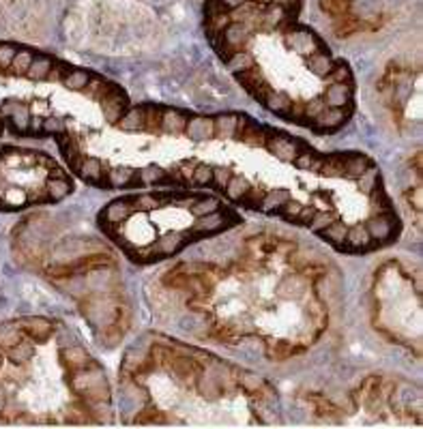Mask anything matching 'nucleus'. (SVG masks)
Wrapping results in <instances>:
<instances>
[{
	"mask_svg": "<svg viewBox=\"0 0 423 429\" xmlns=\"http://www.w3.org/2000/svg\"><path fill=\"white\" fill-rule=\"evenodd\" d=\"M370 166H372V161L365 155H359V152L348 155V157H344V176L357 180Z\"/></svg>",
	"mask_w": 423,
	"mask_h": 429,
	"instance_id": "412c9836",
	"label": "nucleus"
},
{
	"mask_svg": "<svg viewBox=\"0 0 423 429\" xmlns=\"http://www.w3.org/2000/svg\"><path fill=\"white\" fill-rule=\"evenodd\" d=\"M236 123H239V114H221V116L213 119V138H217V140L234 138Z\"/></svg>",
	"mask_w": 423,
	"mask_h": 429,
	"instance_id": "dca6fc26",
	"label": "nucleus"
},
{
	"mask_svg": "<svg viewBox=\"0 0 423 429\" xmlns=\"http://www.w3.org/2000/svg\"><path fill=\"white\" fill-rule=\"evenodd\" d=\"M101 103V114L107 123H114L125 114V110H127V97L123 90L114 84L112 88H110V93L99 101Z\"/></svg>",
	"mask_w": 423,
	"mask_h": 429,
	"instance_id": "39448f33",
	"label": "nucleus"
},
{
	"mask_svg": "<svg viewBox=\"0 0 423 429\" xmlns=\"http://www.w3.org/2000/svg\"><path fill=\"white\" fill-rule=\"evenodd\" d=\"M264 105L269 107L271 112H275V114L279 116H288L293 110V99L288 97L286 93H275V90H269V95H266L264 99Z\"/></svg>",
	"mask_w": 423,
	"mask_h": 429,
	"instance_id": "aec40b11",
	"label": "nucleus"
},
{
	"mask_svg": "<svg viewBox=\"0 0 423 429\" xmlns=\"http://www.w3.org/2000/svg\"><path fill=\"white\" fill-rule=\"evenodd\" d=\"M350 252H361V249H368V247L372 245V238H370V232L365 225L357 223L354 228L348 230L346 234V243H344Z\"/></svg>",
	"mask_w": 423,
	"mask_h": 429,
	"instance_id": "a211bd4d",
	"label": "nucleus"
},
{
	"mask_svg": "<svg viewBox=\"0 0 423 429\" xmlns=\"http://www.w3.org/2000/svg\"><path fill=\"white\" fill-rule=\"evenodd\" d=\"M191 180H193L196 185H200V187L213 185V168H211V166H207V164H200V166H196V168H193V172H191Z\"/></svg>",
	"mask_w": 423,
	"mask_h": 429,
	"instance_id": "2f4dec72",
	"label": "nucleus"
},
{
	"mask_svg": "<svg viewBox=\"0 0 423 429\" xmlns=\"http://www.w3.org/2000/svg\"><path fill=\"white\" fill-rule=\"evenodd\" d=\"M228 225V219L221 211H215L211 215H205V217H198V223H196V232L198 234H213V232H219L224 230Z\"/></svg>",
	"mask_w": 423,
	"mask_h": 429,
	"instance_id": "2eb2a0df",
	"label": "nucleus"
},
{
	"mask_svg": "<svg viewBox=\"0 0 423 429\" xmlns=\"http://www.w3.org/2000/svg\"><path fill=\"white\" fill-rule=\"evenodd\" d=\"M215 211H221L219 202H217L215 198H202V200H198L196 204L191 207V213H193L196 217H205V215H211V213H215Z\"/></svg>",
	"mask_w": 423,
	"mask_h": 429,
	"instance_id": "7c9ffc66",
	"label": "nucleus"
},
{
	"mask_svg": "<svg viewBox=\"0 0 423 429\" xmlns=\"http://www.w3.org/2000/svg\"><path fill=\"white\" fill-rule=\"evenodd\" d=\"M305 58H307V67L311 69V73L318 76V78L329 76V71L333 69V64H336V62L331 60V56H329L327 50H318V52L309 54V56H305Z\"/></svg>",
	"mask_w": 423,
	"mask_h": 429,
	"instance_id": "6ab92c4d",
	"label": "nucleus"
},
{
	"mask_svg": "<svg viewBox=\"0 0 423 429\" xmlns=\"http://www.w3.org/2000/svg\"><path fill=\"white\" fill-rule=\"evenodd\" d=\"M301 204H299V202H291V200H288L286 202V204L279 209V213L284 215V219H288V221H297V217H299V213H301Z\"/></svg>",
	"mask_w": 423,
	"mask_h": 429,
	"instance_id": "58836bf2",
	"label": "nucleus"
},
{
	"mask_svg": "<svg viewBox=\"0 0 423 429\" xmlns=\"http://www.w3.org/2000/svg\"><path fill=\"white\" fill-rule=\"evenodd\" d=\"M381 24L383 21H378V19H374V21H370V19H365V17H357V15H344V17H340V19H336V35L338 37H350V35H354V33H372V30H378L381 28Z\"/></svg>",
	"mask_w": 423,
	"mask_h": 429,
	"instance_id": "20e7f679",
	"label": "nucleus"
},
{
	"mask_svg": "<svg viewBox=\"0 0 423 429\" xmlns=\"http://www.w3.org/2000/svg\"><path fill=\"white\" fill-rule=\"evenodd\" d=\"M250 180L245 178V176H234L232 174V178H230V183H228V187L224 189L226 191V195L230 198V200H234V202H241L243 200V195L250 191Z\"/></svg>",
	"mask_w": 423,
	"mask_h": 429,
	"instance_id": "bb28decb",
	"label": "nucleus"
},
{
	"mask_svg": "<svg viewBox=\"0 0 423 429\" xmlns=\"http://www.w3.org/2000/svg\"><path fill=\"white\" fill-rule=\"evenodd\" d=\"M346 123V114L342 107H327L316 116V129L318 131H336Z\"/></svg>",
	"mask_w": 423,
	"mask_h": 429,
	"instance_id": "4468645a",
	"label": "nucleus"
},
{
	"mask_svg": "<svg viewBox=\"0 0 423 429\" xmlns=\"http://www.w3.org/2000/svg\"><path fill=\"white\" fill-rule=\"evenodd\" d=\"M138 176L144 185H155V183H162V180L166 178V172L157 166H146L144 170L138 172Z\"/></svg>",
	"mask_w": 423,
	"mask_h": 429,
	"instance_id": "72a5a7b5",
	"label": "nucleus"
},
{
	"mask_svg": "<svg viewBox=\"0 0 423 429\" xmlns=\"http://www.w3.org/2000/svg\"><path fill=\"white\" fill-rule=\"evenodd\" d=\"M325 80L329 84H352V76L346 62H338L333 64V69L329 71V76H325Z\"/></svg>",
	"mask_w": 423,
	"mask_h": 429,
	"instance_id": "c85d7f7f",
	"label": "nucleus"
},
{
	"mask_svg": "<svg viewBox=\"0 0 423 429\" xmlns=\"http://www.w3.org/2000/svg\"><path fill=\"white\" fill-rule=\"evenodd\" d=\"M395 223L397 221L393 219L391 213H378L365 223V228L372 240H389L395 232Z\"/></svg>",
	"mask_w": 423,
	"mask_h": 429,
	"instance_id": "423d86ee",
	"label": "nucleus"
},
{
	"mask_svg": "<svg viewBox=\"0 0 423 429\" xmlns=\"http://www.w3.org/2000/svg\"><path fill=\"white\" fill-rule=\"evenodd\" d=\"M62 174L50 157L41 152L0 150V209H24L52 202V180Z\"/></svg>",
	"mask_w": 423,
	"mask_h": 429,
	"instance_id": "f257e3e1",
	"label": "nucleus"
},
{
	"mask_svg": "<svg viewBox=\"0 0 423 429\" xmlns=\"http://www.w3.org/2000/svg\"><path fill=\"white\" fill-rule=\"evenodd\" d=\"M320 9L331 15L333 19H340L344 15H350V0H320Z\"/></svg>",
	"mask_w": 423,
	"mask_h": 429,
	"instance_id": "393cba45",
	"label": "nucleus"
},
{
	"mask_svg": "<svg viewBox=\"0 0 423 429\" xmlns=\"http://www.w3.org/2000/svg\"><path fill=\"white\" fill-rule=\"evenodd\" d=\"M185 245V236L179 234V232H172V234H166L164 238H159L150 247V258H168V256H174L176 252L181 249Z\"/></svg>",
	"mask_w": 423,
	"mask_h": 429,
	"instance_id": "0eeeda50",
	"label": "nucleus"
},
{
	"mask_svg": "<svg viewBox=\"0 0 423 429\" xmlns=\"http://www.w3.org/2000/svg\"><path fill=\"white\" fill-rule=\"evenodd\" d=\"M91 78H93L91 71L76 69V67H71V69L64 73V78L60 80V84H62L67 90H71V93H82V90L86 88V84L91 82Z\"/></svg>",
	"mask_w": 423,
	"mask_h": 429,
	"instance_id": "f3484780",
	"label": "nucleus"
},
{
	"mask_svg": "<svg viewBox=\"0 0 423 429\" xmlns=\"http://www.w3.org/2000/svg\"><path fill=\"white\" fill-rule=\"evenodd\" d=\"M162 114H164V110H162V107H157V105H146L144 131H148V133L159 131V125H162Z\"/></svg>",
	"mask_w": 423,
	"mask_h": 429,
	"instance_id": "c756f323",
	"label": "nucleus"
},
{
	"mask_svg": "<svg viewBox=\"0 0 423 429\" xmlns=\"http://www.w3.org/2000/svg\"><path fill=\"white\" fill-rule=\"evenodd\" d=\"M76 172L93 185L103 183V164H101V159H97V157H84Z\"/></svg>",
	"mask_w": 423,
	"mask_h": 429,
	"instance_id": "ddd939ff",
	"label": "nucleus"
},
{
	"mask_svg": "<svg viewBox=\"0 0 423 429\" xmlns=\"http://www.w3.org/2000/svg\"><path fill=\"white\" fill-rule=\"evenodd\" d=\"M314 215H316V209H314V207H303L301 213H299V217H297V221H299V223H309Z\"/></svg>",
	"mask_w": 423,
	"mask_h": 429,
	"instance_id": "ea45409f",
	"label": "nucleus"
},
{
	"mask_svg": "<svg viewBox=\"0 0 423 429\" xmlns=\"http://www.w3.org/2000/svg\"><path fill=\"white\" fill-rule=\"evenodd\" d=\"M291 200V193H288L286 189H273L269 193L262 195V202H260V211L264 213H279V209L286 204V202Z\"/></svg>",
	"mask_w": 423,
	"mask_h": 429,
	"instance_id": "4be33fe9",
	"label": "nucleus"
},
{
	"mask_svg": "<svg viewBox=\"0 0 423 429\" xmlns=\"http://www.w3.org/2000/svg\"><path fill=\"white\" fill-rule=\"evenodd\" d=\"M144 121H146V105H140V107L127 110L125 114L116 121V127L125 133L144 131Z\"/></svg>",
	"mask_w": 423,
	"mask_h": 429,
	"instance_id": "9d476101",
	"label": "nucleus"
},
{
	"mask_svg": "<svg viewBox=\"0 0 423 429\" xmlns=\"http://www.w3.org/2000/svg\"><path fill=\"white\" fill-rule=\"evenodd\" d=\"M159 204V200L155 198V195H138V198H133V209H140V211H153L155 207Z\"/></svg>",
	"mask_w": 423,
	"mask_h": 429,
	"instance_id": "e433bc0d",
	"label": "nucleus"
},
{
	"mask_svg": "<svg viewBox=\"0 0 423 429\" xmlns=\"http://www.w3.org/2000/svg\"><path fill=\"white\" fill-rule=\"evenodd\" d=\"M187 138L200 142V140H209L213 138V119H207V116H193L187 121L185 125V131H183Z\"/></svg>",
	"mask_w": 423,
	"mask_h": 429,
	"instance_id": "9b49d317",
	"label": "nucleus"
},
{
	"mask_svg": "<svg viewBox=\"0 0 423 429\" xmlns=\"http://www.w3.org/2000/svg\"><path fill=\"white\" fill-rule=\"evenodd\" d=\"M264 146L269 148V152H273L277 159H282V161H295V157L305 148L303 142L288 138V135L271 133V131H269V138H266Z\"/></svg>",
	"mask_w": 423,
	"mask_h": 429,
	"instance_id": "7ed1b4c3",
	"label": "nucleus"
},
{
	"mask_svg": "<svg viewBox=\"0 0 423 429\" xmlns=\"http://www.w3.org/2000/svg\"><path fill=\"white\" fill-rule=\"evenodd\" d=\"M322 161H325V155H318L311 148H303L297 157H295V166L299 170H309V172H320L322 168Z\"/></svg>",
	"mask_w": 423,
	"mask_h": 429,
	"instance_id": "5701e85b",
	"label": "nucleus"
},
{
	"mask_svg": "<svg viewBox=\"0 0 423 429\" xmlns=\"http://www.w3.org/2000/svg\"><path fill=\"white\" fill-rule=\"evenodd\" d=\"M327 110V103H325V99L320 97V99H314L311 103H307L305 107H303V116L305 119H316L320 112H325Z\"/></svg>",
	"mask_w": 423,
	"mask_h": 429,
	"instance_id": "4c0bfd02",
	"label": "nucleus"
},
{
	"mask_svg": "<svg viewBox=\"0 0 423 429\" xmlns=\"http://www.w3.org/2000/svg\"><path fill=\"white\" fill-rule=\"evenodd\" d=\"M133 178H136V172L129 170V168H119V170H112V172H107L105 174V180H107V185L110 187H127L133 183Z\"/></svg>",
	"mask_w": 423,
	"mask_h": 429,
	"instance_id": "a878e982",
	"label": "nucleus"
},
{
	"mask_svg": "<svg viewBox=\"0 0 423 429\" xmlns=\"http://www.w3.org/2000/svg\"><path fill=\"white\" fill-rule=\"evenodd\" d=\"M187 121H189V116L181 110H164L159 131H164L168 135H181L185 131Z\"/></svg>",
	"mask_w": 423,
	"mask_h": 429,
	"instance_id": "6e6552de",
	"label": "nucleus"
},
{
	"mask_svg": "<svg viewBox=\"0 0 423 429\" xmlns=\"http://www.w3.org/2000/svg\"><path fill=\"white\" fill-rule=\"evenodd\" d=\"M286 48L288 50H295L303 56H309L322 48V41L307 28H297V30H288L286 33Z\"/></svg>",
	"mask_w": 423,
	"mask_h": 429,
	"instance_id": "f03ea898",
	"label": "nucleus"
},
{
	"mask_svg": "<svg viewBox=\"0 0 423 429\" xmlns=\"http://www.w3.org/2000/svg\"><path fill=\"white\" fill-rule=\"evenodd\" d=\"M322 238H327L331 245H336V247H344V243H346V234H348V228L346 225L342 223V221H336L333 219L325 230H320L318 232Z\"/></svg>",
	"mask_w": 423,
	"mask_h": 429,
	"instance_id": "b1692460",
	"label": "nucleus"
},
{
	"mask_svg": "<svg viewBox=\"0 0 423 429\" xmlns=\"http://www.w3.org/2000/svg\"><path fill=\"white\" fill-rule=\"evenodd\" d=\"M133 211V198H125V200H116V202H112V204H110L103 213H101V221H105V223H121V221H125Z\"/></svg>",
	"mask_w": 423,
	"mask_h": 429,
	"instance_id": "f8f14e48",
	"label": "nucleus"
},
{
	"mask_svg": "<svg viewBox=\"0 0 423 429\" xmlns=\"http://www.w3.org/2000/svg\"><path fill=\"white\" fill-rule=\"evenodd\" d=\"M226 64H228L230 71L239 73V71H245V69H250V67H254V56L250 52H245V50H239L226 60Z\"/></svg>",
	"mask_w": 423,
	"mask_h": 429,
	"instance_id": "cd10ccee",
	"label": "nucleus"
},
{
	"mask_svg": "<svg viewBox=\"0 0 423 429\" xmlns=\"http://www.w3.org/2000/svg\"><path fill=\"white\" fill-rule=\"evenodd\" d=\"M331 221H333V213H331V211H316V215L311 217V221H309L307 225H309V228L314 230V232H320V230L327 228Z\"/></svg>",
	"mask_w": 423,
	"mask_h": 429,
	"instance_id": "f704fd0d",
	"label": "nucleus"
},
{
	"mask_svg": "<svg viewBox=\"0 0 423 429\" xmlns=\"http://www.w3.org/2000/svg\"><path fill=\"white\" fill-rule=\"evenodd\" d=\"M327 107H344L352 99V84H331L322 95Z\"/></svg>",
	"mask_w": 423,
	"mask_h": 429,
	"instance_id": "1a4fd4ad",
	"label": "nucleus"
},
{
	"mask_svg": "<svg viewBox=\"0 0 423 429\" xmlns=\"http://www.w3.org/2000/svg\"><path fill=\"white\" fill-rule=\"evenodd\" d=\"M230 178H232V172L228 168H213V185L219 189V191H224L230 183Z\"/></svg>",
	"mask_w": 423,
	"mask_h": 429,
	"instance_id": "c9c22d12",
	"label": "nucleus"
},
{
	"mask_svg": "<svg viewBox=\"0 0 423 429\" xmlns=\"http://www.w3.org/2000/svg\"><path fill=\"white\" fill-rule=\"evenodd\" d=\"M378 178H381V174H378V170H376L374 166H370V168L357 178V183H359V187H361L365 193H372V191L376 189V185H378Z\"/></svg>",
	"mask_w": 423,
	"mask_h": 429,
	"instance_id": "473e14b6",
	"label": "nucleus"
}]
</instances>
